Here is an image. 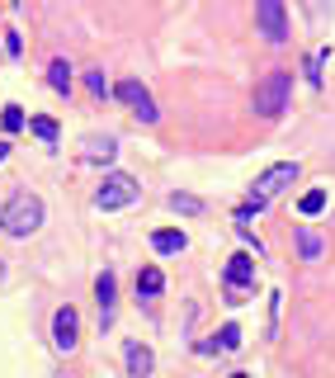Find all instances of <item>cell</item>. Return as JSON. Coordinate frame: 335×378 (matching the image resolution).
I'll return each instance as SVG.
<instances>
[{
    "mask_svg": "<svg viewBox=\"0 0 335 378\" xmlns=\"http://www.w3.org/2000/svg\"><path fill=\"white\" fill-rule=\"evenodd\" d=\"M43 213H48L43 199L24 189V194H15L10 204L0 208V232H5V236H33L38 227H43Z\"/></svg>",
    "mask_w": 335,
    "mask_h": 378,
    "instance_id": "obj_1",
    "label": "cell"
},
{
    "mask_svg": "<svg viewBox=\"0 0 335 378\" xmlns=\"http://www.w3.org/2000/svg\"><path fill=\"white\" fill-rule=\"evenodd\" d=\"M288 94H293V71H270L255 85V114L260 118H279L288 109Z\"/></svg>",
    "mask_w": 335,
    "mask_h": 378,
    "instance_id": "obj_2",
    "label": "cell"
},
{
    "mask_svg": "<svg viewBox=\"0 0 335 378\" xmlns=\"http://www.w3.org/2000/svg\"><path fill=\"white\" fill-rule=\"evenodd\" d=\"M137 194H142V185H137L132 175L113 171V175H104V185L95 189V208H104V213H109V208H128Z\"/></svg>",
    "mask_w": 335,
    "mask_h": 378,
    "instance_id": "obj_3",
    "label": "cell"
},
{
    "mask_svg": "<svg viewBox=\"0 0 335 378\" xmlns=\"http://www.w3.org/2000/svg\"><path fill=\"white\" fill-rule=\"evenodd\" d=\"M255 29L265 43H288V10L284 0H255Z\"/></svg>",
    "mask_w": 335,
    "mask_h": 378,
    "instance_id": "obj_4",
    "label": "cell"
},
{
    "mask_svg": "<svg viewBox=\"0 0 335 378\" xmlns=\"http://www.w3.org/2000/svg\"><path fill=\"white\" fill-rule=\"evenodd\" d=\"M113 94H118V99H123V104H128L142 123H156V118H160V114H156V99H151V90H146L142 80H132V76L118 80V85H113Z\"/></svg>",
    "mask_w": 335,
    "mask_h": 378,
    "instance_id": "obj_5",
    "label": "cell"
},
{
    "mask_svg": "<svg viewBox=\"0 0 335 378\" xmlns=\"http://www.w3.org/2000/svg\"><path fill=\"white\" fill-rule=\"evenodd\" d=\"M293 180H298V161H274L270 171H265V175L255 180V189H251V194L270 204L274 194H284V189H293Z\"/></svg>",
    "mask_w": 335,
    "mask_h": 378,
    "instance_id": "obj_6",
    "label": "cell"
},
{
    "mask_svg": "<svg viewBox=\"0 0 335 378\" xmlns=\"http://www.w3.org/2000/svg\"><path fill=\"white\" fill-rule=\"evenodd\" d=\"M76 336H80V317H76V307L66 303V307L52 312V346L62 350V355H71V350H76Z\"/></svg>",
    "mask_w": 335,
    "mask_h": 378,
    "instance_id": "obj_7",
    "label": "cell"
},
{
    "mask_svg": "<svg viewBox=\"0 0 335 378\" xmlns=\"http://www.w3.org/2000/svg\"><path fill=\"white\" fill-rule=\"evenodd\" d=\"M227 288H255V260H251V251H236L232 260H227Z\"/></svg>",
    "mask_w": 335,
    "mask_h": 378,
    "instance_id": "obj_8",
    "label": "cell"
},
{
    "mask_svg": "<svg viewBox=\"0 0 335 378\" xmlns=\"http://www.w3.org/2000/svg\"><path fill=\"white\" fill-rule=\"evenodd\" d=\"M113 293H118V279H113V269H104L95 279V298H99V327H109L113 322Z\"/></svg>",
    "mask_w": 335,
    "mask_h": 378,
    "instance_id": "obj_9",
    "label": "cell"
},
{
    "mask_svg": "<svg viewBox=\"0 0 335 378\" xmlns=\"http://www.w3.org/2000/svg\"><path fill=\"white\" fill-rule=\"evenodd\" d=\"M151 369H156V355H151V346H142V341H128V378H151Z\"/></svg>",
    "mask_w": 335,
    "mask_h": 378,
    "instance_id": "obj_10",
    "label": "cell"
},
{
    "mask_svg": "<svg viewBox=\"0 0 335 378\" xmlns=\"http://www.w3.org/2000/svg\"><path fill=\"white\" fill-rule=\"evenodd\" d=\"M160 288H165V274L156 265H142V274H137V298H160Z\"/></svg>",
    "mask_w": 335,
    "mask_h": 378,
    "instance_id": "obj_11",
    "label": "cell"
},
{
    "mask_svg": "<svg viewBox=\"0 0 335 378\" xmlns=\"http://www.w3.org/2000/svg\"><path fill=\"white\" fill-rule=\"evenodd\" d=\"M184 241H189V236H184V232H175V227H160V232H151V246H156L160 255L184 251Z\"/></svg>",
    "mask_w": 335,
    "mask_h": 378,
    "instance_id": "obj_12",
    "label": "cell"
},
{
    "mask_svg": "<svg viewBox=\"0 0 335 378\" xmlns=\"http://www.w3.org/2000/svg\"><path fill=\"white\" fill-rule=\"evenodd\" d=\"M113 157H118L113 138H85V161H113Z\"/></svg>",
    "mask_w": 335,
    "mask_h": 378,
    "instance_id": "obj_13",
    "label": "cell"
},
{
    "mask_svg": "<svg viewBox=\"0 0 335 378\" xmlns=\"http://www.w3.org/2000/svg\"><path fill=\"white\" fill-rule=\"evenodd\" d=\"M71 80H76V76H71V66H66L62 57H57V62L48 66V85H52L57 94H71Z\"/></svg>",
    "mask_w": 335,
    "mask_h": 378,
    "instance_id": "obj_14",
    "label": "cell"
},
{
    "mask_svg": "<svg viewBox=\"0 0 335 378\" xmlns=\"http://www.w3.org/2000/svg\"><path fill=\"white\" fill-rule=\"evenodd\" d=\"M29 128H33V138H38V142H48V147L57 142V118H48V114H33Z\"/></svg>",
    "mask_w": 335,
    "mask_h": 378,
    "instance_id": "obj_15",
    "label": "cell"
},
{
    "mask_svg": "<svg viewBox=\"0 0 335 378\" xmlns=\"http://www.w3.org/2000/svg\"><path fill=\"white\" fill-rule=\"evenodd\" d=\"M298 251H303V260H317L321 255V236L312 227H298Z\"/></svg>",
    "mask_w": 335,
    "mask_h": 378,
    "instance_id": "obj_16",
    "label": "cell"
},
{
    "mask_svg": "<svg viewBox=\"0 0 335 378\" xmlns=\"http://www.w3.org/2000/svg\"><path fill=\"white\" fill-rule=\"evenodd\" d=\"M326 199H331L326 189H307L303 199H298V213H307V218H312V213H321V208H326Z\"/></svg>",
    "mask_w": 335,
    "mask_h": 378,
    "instance_id": "obj_17",
    "label": "cell"
},
{
    "mask_svg": "<svg viewBox=\"0 0 335 378\" xmlns=\"http://www.w3.org/2000/svg\"><path fill=\"white\" fill-rule=\"evenodd\" d=\"M24 123H29V118H24L19 104H5V109H0V128H5V133H24Z\"/></svg>",
    "mask_w": 335,
    "mask_h": 378,
    "instance_id": "obj_18",
    "label": "cell"
},
{
    "mask_svg": "<svg viewBox=\"0 0 335 378\" xmlns=\"http://www.w3.org/2000/svg\"><path fill=\"white\" fill-rule=\"evenodd\" d=\"M217 346H222V350H236L241 346V327H236V322H227V327L217 331Z\"/></svg>",
    "mask_w": 335,
    "mask_h": 378,
    "instance_id": "obj_19",
    "label": "cell"
},
{
    "mask_svg": "<svg viewBox=\"0 0 335 378\" xmlns=\"http://www.w3.org/2000/svg\"><path fill=\"white\" fill-rule=\"evenodd\" d=\"M85 85H90V94H95V99H104V94H109V80H104V71H85Z\"/></svg>",
    "mask_w": 335,
    "mask_h": 378,
    "instance_id": "obj_20",
    "label": "cell"
},
{
    "mask_svg": "<svg viewBox=\"0 0 335 378\" xmlns=\"http://www.w3.org/2000/svg\"><path fill=\"white\" fill-rule=\"evenodd\" d=\"M170 208H175V213H198V199H194V194H170Z\"/></svg>",
    "mask_w": 335,
    "mask_h": 378,
    "instance_id": "obj_21",
    "label": "cell"
},
{
    "mask_svg": "<svg viewBox=\"0 0 335 378\" xmlns=\"http://www.w3.org/2000/svg\"><path fill=\"white\" fill-rule=\"evenodd\" d=\"M0 38H5V52H10V57H19V47H24V43H19V33H15V29H5Z\"/></svg>",
    "mask_w": 335,
    "mask_h": 378,
    "instance_id": "obj_22",
    "label": "cell"
},
{
    "mask_svg": "<svg viewBox=\"0 0 335 378\" xmlns=\"http://www.w3.org/2000/svg\"><path fill=\"white\" fill-rule=\"evenodd\" d=\"M5 157H10V142H0V161H5Z\"/></svg>",
    "mask_w": 335,
    "mask_h": 378,
    "instance_id": "obj_23",
    "label": "cell"
},
{
    "mask_svg": "<svg viewBox=\"0 0 335 378\" xmlns=\"http://www.w3.org/2000/svg\"><path fill=\"white\" fill-rule=\"evenodd\" d=\"M232 378H251V374H232Z\"/></svg>",
    "mask_w": 335,
    "mask_h": 378,
    "instance_id": "obj_24",
    "label": "cell"
},
{
    "mask_svg": "<svg viewBox=\"0 0 335 378\" xmlns=\"http://www.w3.org/2000/svg\"><path fill=\"white\" fill-rule=\"evenodd\" d=\"M0 279H5V265H0Z\"/></svg>",
    "mask_w": 335,
    "mask_h": 378,
    "instance_id": "obj_25",
    "label": "cell"
}]
</instances>
